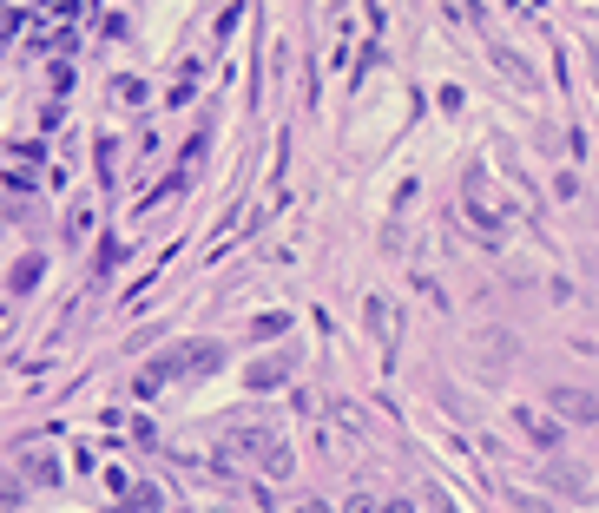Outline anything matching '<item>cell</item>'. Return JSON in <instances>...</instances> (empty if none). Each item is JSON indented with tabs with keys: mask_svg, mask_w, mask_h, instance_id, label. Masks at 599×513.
Wrapping results in <instances>:
<instances>
[{
	"mask_svg": "<svg viewBox=\"0 0 599 513\" xmlns=\"http://www.w3.org/2000/svg\"><path fill=\"white\" fill-rule=\"evenodd\" d=\"M40 270H47V264H40V257H20L14 283H7V296H27V290H33V283H40Z\"/></svg>",
	"mask_w": 599,
	"mask_h": 513,
	"instance_id": "9",
	"label": "cell"
},
{
	"mask_svg": "<svg viewBox=\"0 0 599 513\" xmlns=\"http://www.w3.org/2000/svg\"><path fill=\"white\" fill-rule=\"evenodd\" d=\"M553 415H560V421H586V428H599V395H586V389H553Z\"/></svg>",
	"mask_w": 599,
	"mask_h": 513,
	"instance_id": "2",
	"label": "cell"
},
{
	"mask_svg": "<svg viewBox=\"0 0 599 513\" xmlns=\"http://www.w3.org/2000/svg\"><path fill=\"white\" fill-rule=\"evenodd\" d=\"M547 474H553V487H567V494H586V474H580V467H567V461H553V467H547Z\"/></svg>",
	"mask_w": 599,
	"mask_h": 513,
	"instance_id": "10",
	"label": "cell"
},
{
	"mask_svg": "<svg viewBox=\"0 0 599 513\" xmlns=\"http://www.w3.org/2000/svg\"><path fill=\"white\" fill-rule=\"evenodd\" d=\"M369 329H376L382 362H389V349H395V303H389V296H369Z\"/></svg>",
	"mask_w": 599,
	"mask_h": 513,
	"instance_id": "4",
	"label": "cell"
},
{
	"mask_svg": "<svg viewBox=\"0 0 599 513\" xmlns=\"http://www.w3.org/2000/svg\"><path fill=\"white\" fill-rule=\"evenodd\" d=\"M0 513H14V507H0Z\"/></svg>",
	"mask_w": 599,
	"mask_h": 513,
	"instance_id": "18",
	"label": "cell"
},
{
	"mask_svg": "<svg viewBox=\"0 0 599 513\" xmlns=\"http://www.w3.org/2000/svg\"><path fill=\"white\" fill-rule=\"evenodd\" d=\"M224 454H244V461H257L264 474H277V481L290 474L284 435H277V428H257V421H237V428H224Z\"/></svg>",
	"mask_w": 599,
	"mask_h": 513,
	"instance_id": "1",
	"label": "cell"
},
{
	"mask_svg": "<svg viewBox=\"0 0 599 513\" xmlns=\"http://www.w3.org/2000/svg\"><path fill=\"white\" fill-rule=\"evenodd\" d=\"M86 231H93V204H79L73 218H66V237H86Z\"/></svg>",
	"mask_w": 599,
	"mask_h": 513,
	"instance_id": "13",
	"label": "cell"
},
{
	"mask_svg": "<svg viewBox=\"0 0 599 513\" xmlns=\"http://www.w3.org/2000/svg\"><path fill=\"white\" fill-rule=\"evenodd\" d=\"M20 474H27L33 487H53V481H60V461H53L47 448H27V454H20Z\"/></svg>",
	"mask_w": 599,
	"mask_h": 513,
	"instance_id": "5",
	"label": "cell"
},
{
	"mask_svg": "<svg viewBox=\"0 0 599 513\" xmlns=\"http://www.w3.org/2000/svg\"><path fill=\"white\" fill-rule=\"evenodd\" d=\"M468 224H474V231H488V237H501V231H507V218L494 211L488 198H481V178H474V191H468Z\"/></svg>",
	"mask_w": 599,
	"mask_h": 513,
	"instance_id": "3",
	"label": "cell"
},
{
	"mask_svg": "<svg viewBox=\"0 0 599 513\" xmlns=\"http://www.w3.org/2000/svg\"><path fill=\"white\" fill-rule=\"evenodd\" d=\"M119 513H158V487H126V507Z\"/></svg>",
	"mask_w": 599,
	"mask_h": 513,
	"instance_id": "11",
	"label": "cell"
},
{
	"mask_svg": "<svg viewBox=\"0 0 599 513\" xmlns=\"http://www.w3.org/2000/svg\"><path fill=\"white\" fill-rule=\"evenodd\" d=\"M205 139H211V132H191V139H185V171L198 165V158H205Z\"/></svg>",
	"mask_w": 599,
	"mask_h": 513,
	"instance_id": "14",
	"label": "cell"
},
{
	"mask_svg": "<svg viewBox=\"0 0 599 513\" xmlns=\"http://www.w3.org/2000/svg\"><path fill=\"white\" fill-rule=\"evenodd\" d=\"M488 60L501 66V73L514 79V86H534V66H527V60H521V53H514V47H488Z\"/></svg>",
	"mask_w": 599,
	"mask_h": 513,
	"instance_id": "7",
	"label": "cell"
},
{
	"mask_svg": "<svg viewBox=\"0 0 599 513\" xmlns=\"http://www.w3.org/2000/svg\"><path fill=\"white\" fill-rule=\"evenodd\" d=\"M297 513H336V507H330V500H303Z\"/></svg>",
	"mask_w": 599,
	"mask_h": 513,
	"instance_id": "17",
	"label": "cell"
},
{
	"mask_svg": "<svg viewBox=\"0 0 599 513\" xmlns=\"http://www.w3.org/2000/svg\"><path fill=\"white\" fill-rule=\"evenodd\" d=\"M521 428H527V441H534V448H560V421H547V415H534V408H521Z\"/></svg>",
	"mask_w": 599,
	"mask_h": 513,
	"instance_id": "6",
	"label": "cell"
},
{
	"mask_svg": "<svg viewBox=\"0 0 599 513\" xmlns=\"http://www.w3.org/2000/svg\"><path fill=\"white\" fill-rule=\"evenodd\" d=\"M586 60H593V79H599V33H586Z\"/></svg>",
	"mask_w": 599,
	"mask_h": 513,
	"instance_id": "16",
	"label": "cell"
},
{
	"mask_svg": "<svg viewBox=\"0 0 599 513\" xmlns=\"http://www.w3.org/2000/svg\"><path fill=\"white\" fill-rule=\"evenodd\" d=\"M448 14L468 20V27H488V7H481V0H448Z\"/></svg>",
	"mask_w": 599,
	"mask_h": 513,
	"instance_id": "12",
	"label": "cell"
},
{
	"mask_svg": "<svg viewBox=\"0 0 599 513\" xmlns=\"http://www.w3.org/2000/svg\"><path fill=\"white\" fill-rule=\"evenodd\" d=\"M14 336V296H0V342Z\"/></svg>",
	"mask_w": 599,
	"mask_h": 513,
	"instance_id": "15",
	"label": "cell"
},
{
	"mask_svg": "<svg viewBox=\"0 0 599 513\" xmlns=\"http://www.w3.org/2000/svg\"><path fill=\"white\" fill-rule=\"evenodd\" d=\"M284 375H290V362L277 356V362H251V375H244V382H251V389H277Z\"/></svg>",
	"mask_w": 599,
	"mask_h": 513,
	"instance_id": "8",
	"label": "cell"
}]
</instances>
